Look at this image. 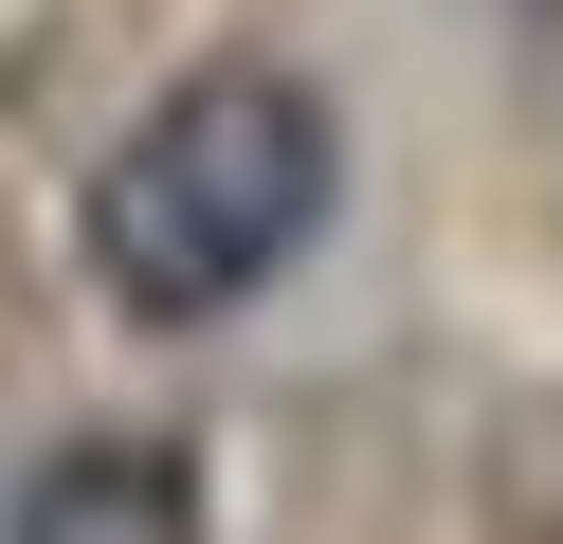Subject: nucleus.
Wrapping results in <instances>:
<instances>
[{
    "mask_svg": "<svg viewBox=\"0 0 563 544\" xmlns=\"http://www.w3.org/2000/svg\"><path fill=\"white\" fill-rule=\"evenodd\" d=\"M328 200H345L328 91L273 73V55H219L164 109H128V145L74 200V254H91V290H110L128 326H219V309H255V290L328 236Z\"/></svg>",
    "mask_w": 563,
    "mask_h": 544,
    "instance_id": "obj_1",
    "label": "nucleus"
},
{
    "mask_svg": "<svg viewBox=\"0 0 563 544\" xmlns=\"http://www.w3.org/2000/svg\"><path fill=\"white\" fill-rule=\"evenodd\" d=\"M0 544H200V471L164 435H55L0 490Z\"/></svg>",
    "mask_w": 563,
    "mask_h": 544,
    "instance_id": "obj_2",
    "label": "nucleus"
},
{
    "mask_svg": "<svg viewBox=\"0 0 563 544\" xmlns=\"http://www.w3.org/2000/svg\"><path fill=\"white\" fill-rule=\"evenodd\" d=\"M0 19H19V0H0Z\"/></svg>",
    "mask_w": 563,
    "mask_h": 544,
    "instance_id": "obj_3",
    "label": "nucleus"
}]
</instances>
